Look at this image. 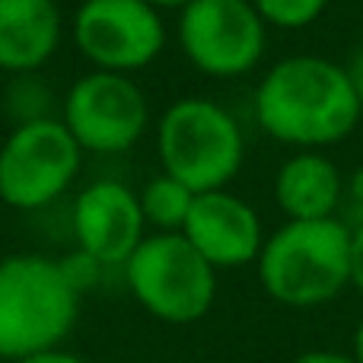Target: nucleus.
<instances>
[{
  "label": "nucleus",
  "instance_id": "nucleus-3",
  "mask_svg": "<svg viewBox=\"0 0 363 363\" xmlns=\"http://www.w3.org/2000/svg\"><path fill=\"white\" fill-rule=\"evenodd\" d=\"M255 264L271 300L294 309L322 306L351 284V226L338 217L287 220L264 239Z\"/></svg>",
  "mask_w": 363,
  "mask_h": 363
},
{
  "label": "nucleus",
  "instance_id": "nucleus-15",
  "mask_svg": "<svg viewBox=\"0 0 363 363\" xmlns=\"http://www.w3.org/2000/svg\"><path fill=\"white\" fill-rule=\"evenodd\" d=\"M55 93L38 80L35 74H19L10 80L4 93V106L10 115L13 125H29V121H42V118H55L51 108H55Z\"/></svg>",
  "mask_w": 363,
  "mask_h": 363
},
{
  "label": "nucleus",
  "instance_id": "nucleus-14",
  "mask_svg": "<svg viewBox=\"0 0 363 363\" xmlns=\"http://www.w3.org/2000/svg\"><path fill=\"white\" fill-rule=\"evenodd\" d=\"M138 198H140V211H144L147 226H153L157 233H182L198 194L188 185H182L179 179L160 172L157 179H150L140 188Z\"/></svg>",
  "mask_w": 363,
  "mask_h": 363
},
{
  "label": "nucleus",
  "instance_id": "nucleus-11",
  "mask_svg": "<svg viewBox=\"0 0 363 363\" xmlns=\"http://www.w3.org/2000/svg\"><path fill=\"white\" fill-rule=\"evenodd\" d=\"M182 236L217 271L258 262L262 245L268 239L255 207L226 188L204 191L194 198L191 213L182 226Z\"/></svg>",
  "mask_w": 363,
  "mask_h": 363
},
{
  "label": "nucleus",
  "instance_id": "nucleus-8",
  "mask_svg": "<svg viewBox=\"0 0 363 363\" xmlns=\"http://www.w3.org/2000/svg\"><path fill=\"white\" fill-rule=\"evenodd\" d=\"M179 45L201 74L230 80L258 67L268 23L252 0H191L179 10Z\"/></svg>",
  "mask_w": 363,
  "mask_h": 363
},
{
  "label": "nucleus",
  "instance_id": "nucleus-10",
  "mask_svg": "<svg viewBox=\"0 0 363 363\" xmlns=\"http://www.w3.org/2000/svg\"><path fill=\"white\" fill-rule=\"evenodd\" d=\"M77 249L93 255L102 268H125L147 239V220L134 188L118 179L89 182L74 198L70 213Z\"/></svg>",
  "mask_w": 363,
  "mask_h": 363
},
{
  "label": "nucleus",
  "instance_id": "nucleus-2",
  "mask_svg": "<svg viewBox=\"0 0 363 363\" xmlns=\"http://www.w3.org/2000/svg\"><path fill=\"white\" fill-rule=\"evenodd\" d=\"M80 296L57 258L35 252L0 258V360L61 347L77 325Z\"/></svg>",
  "mask_w": 363,
  "mask_h": 363
},
{
  "label": "nucleus",
  "instance_id": "nucleus-6",
  "mask_svg": "<svg viewBox=\"0 0 363 363\" xmlns=\"http://www.w3.org/2000/svg\"><path fill=\"white\" fill-rule=\"evenodd\" d=\"M83 150L61 118L13 125L0 144V201L13 211L55 204L80 176Z\"/></svg>",
  "mask_w": 363,
  "mask_h": 363
},
{
  "label": "nucleus",
  "instance_id": "nucleus-17",
  "mask_svg": "<svg viewBox=\"0 0 363 363\" xmlns=\"http://www.w3.org/2000/svg\"><path fill=\"white\" fill-rule=\"evenodd\" d=\"M61 262V268H64V274H67V281L74 284L80 294H86L89 287H93L96 281H99V274H102V264L96 262L93 255H86V252H70V255H64V258H57Z\"/></svg>",
  "mask_w": 363,
  "mask_h": 363
},
{
  "label": "nucleus",
  "instance_id": "nucleus-7",
  "mask_svg": "<svg viewBox=\"0 0 363 363\" xmlns=\"http://www.w3.org/2000/svg\"><path fill=\"white\" fill-rule=\"evenodd\" d=\"M83 153L115 157L138 144L150 128V102L131 74L93 70L64 93L61 115Z\"/></svg>",
  "mask_w": 363,
  "mask_h": 363
},
{
  "label": "nucleus",
  "instance_id": "nucleus-9",
  "mask_svg": "<svg viewBox=\"0 0 363 363\" xmlns=\"http://www.w3.org/2000/svg\"><path fill=\"white\" fill-rule=\"evenodd\" d=\"M74 45L93 70L134 74L163 55L166 23L147 0H83L74 16Z\"/></svg>",
  "mask_w": 363,
  "mask_h": 363
},
{
  "label": "nucleus",
  "instance_id": "nucleus-12",
  "mask_svg": "<svg viewBox=\"0 0 363 363\" xmlns=\"http://www.w3.org/2000/svg\"><path fill=\"white\" fill-rule=\"evenodd\" d=\"M64 19L55 0H0V70L35 74L61 48Z\"/></svg>",
  "mask_w": 363,
  "mask_h": 363
},
{
  "label": "nucleus",
  "instance_id": "nucleus-5",
  "mask_svg": "<svg viewBox=\"0 0 363 363\" xmlns=\"http://www.w3.org/2000/svg\"><path fill=\"white\" fill-rule=\"evenodd\" d=\"M125 281L144 313L191 325L217 300V268L182 233H150L125 262Z\"/></svg>",
  "mask_w": 363,
  "mask_h": 363
},
{
  "label": "nucleus",
  "instance_id": "nucleus-20",
  "mask_svg": "<svg viewBox=\"0 0 363 363\" xmlns=\"http://www.w3.org/2000/svg\"><path fill=\"white\" fill-rule=\"evenodd\" d=\"M290 363H357L351 354H338V351H309V354H300L296 360Z\"/></svg>",
  "mask_w": 363,
  "mask_h": 363
},
{
  "label": "nucleus",
  "instance_id": "nucleus-16",
  "mask_svg": "<svg viewBox=\"0 0 363 363\" xmlns=\"http://www.w3.org/2000/svg\"><path fill=\"white\" fill-rule=\"evenodd\" d=\"M258 16L277 29H306L325 13L328 0H252Z\"/></svg>",
  "mask_w": 363,
  "mask_h": 363
},
{
  "label": "nucleus",
  "instance_id": "nucleus-21",
  "mask_svg": "<svg viewBox=\"0 0 363 363\" xmlns=\"http://www.w3.org/2000/svg\"><path fill=\"white\" fill-rule=\"evenodd\" d=\"M345 191H347V198H351V204L357 207V211H363V166H357V169L351 172Z\"/></svg>",
  "mask_w": 363,
  "mask_h": 363
},
{
  "label": "nucleus",
  "instance_id": "nucleus-19",
  "mask_svg": "<svg viewBox=\"0 0 363 363\" xmlns=\"http://www.w3.org/2000/svg\"><path fill=\"white\" fill-rule=\"evenodd\" d=\"M16 363H89L77 354L64 351V347H55V351H45V354H35V357H26V360H16Z\"/></svg>",
  "mask_w": 363,
  "mask_h": 363
},
{
  "label": "nucleus",
  "instance_id": "nucleus-24",
  "mask_svg": "<svg viewBox=\"0 0 363 363\" xmlns=\"http://www.w3.org/2000/svg\"><path fill=\"white\" fill-rule=\"evenodd\" d=\"M357 363H363V322L357 325V332H354V354H351Z\"/></svg>",
  "mask_w": 363,
  "mask_h": 363
},
{
  "label": "nucleus",
  "instance_id": "nucleus-4",
  "mask_svg": "<svg viewBox=\"0 0 363 363\" xmlns=\"http://www.w3.org/2000/svg\"><path fill=\"white\" fill-rule=\"evenodd\" d=\"M157 153L166 176L194 194L220 191L239 176L245 140L239 121L204 96L176 99L157 121Z\"/></svg>",
  "mask_w": 363,
  "mask_h": 363
},
{
  "label": "nucleus",
  "instance_id": "nucleus-22",
  "mask_svg": "<svg viewBox=\"0 0 363 363\" xmlns=\"http://www.w3.org/2000/svg\"><path fill=\"white\" fill-rule=\"evenodd\" d=\"M347 77H351V86H354V93H357L360 108H363V48L354 55L351 67H347Z\"/></svg>",
  "mask_w": 363,
  "mask_h": 363
},
{
  "label": "nucleus",
  "instance_id": "nucleus-23",
  "mask_svg": "<svg viewBox=\"0 0 363 363\" xmlns=\"http://www.w3.org/2000/svg\"><path fill=\"white\" fill-rule=\"evenodd\" d=\"M150 6H157V10H182V6H188L191 0H147Z\"/></svg>",
  "mask_w": 363,
  "mask_h": 363
},
{
  "label": "nucleus",
  "instance_id": "nucleus-1",
  "mask_svg": "<svg viewBox=\"0 0 363 363\" xmlns=\"http://www.w3.org/2000/svg\"><path fill=\"white\" fill-rule=\"evenodd\" d=\"M360 115L363 108L347 70L328 57H284L255 89V118L262 131L303 150L345 140Z\"/></svg>",
  "mask_w": 363,
  "mask_h": 363
},
{
  "label": "nucleus",
  "instance_id": "nucleus-13",
  "mask_svg": "<svg viewBox=\"0 0 363 363\" xmlns=\"http://www.w3.org/2000/svg\"><path fill=\"white\" fill-rule=\"evenodd\" d=\"M345 198L338 166L315 150L294 153L274 176V201L287 220H328Z\"/></svg>",
  "mask_w": 363,
  "mask_h": 363
},
{
  "label": "nucleus",
  "instance_id": "nucleus-18",
  "mask_svg": "<svg viewBox=\"0 0 363 363\" xmlns=\"http://www.w3.org/2000/svg\"><path fill=\"white\" fill-rule=\"evenodd\" d=\"M351 284L363 296V217L351 230Z\"/></svg>",
  "mask_w": 363,
  "mask_h": 363
}]
</instances>
